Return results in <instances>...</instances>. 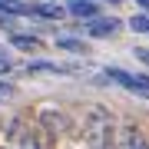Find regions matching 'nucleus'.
I'll return each instance as SVG.
<instances>
[{
  "label": "nucleus",
  "mask_w": 149,
  "mask_h": 149,
  "mask_svg": "<svg viewBox=\"0 0 149 149\" xmlns=\"http://www.w3.org/2000/svg\"><path fill=\"white\" fill-rule=\"evenodd\" d=\"M106 80L119 83L123 90H129V93H139V86H136V73H126V70H119V66H109V70H106Z\"/></svg>",
  "instance_id": "20e7f679"
},
{
  "label": "nucleus",
  "mask_w": 149,
  "mask_h": 149,
  "mask_svg": "<svg viewBox=\"0 0 149 149\" xmlns=\"http://www.w3.org/2000/svg\"><path fill=\"white\" fill-rule=\"evenodd\" d=\"M17 149H40V139L33 133H20L17 136Z\"/></svg>",
  "instance_id": "ddd939ff"
},
{
  "label": "nucleus",
  "mask_w": 149,
  "mask_h": 149,
  "mask_svg": "<svg viewBox=\"0 0 149 149\" xmlns=\"http://www.w3.org/2000/svg\"><path fill=\"white\" fill-rule=\"evenodd\" d=\"M33 17H43V20H60L66 17V7H56V3H33Z\"/></svg>",
  "instance_id": "423d86ee"
},
{
  "label": "nucleus",
  "mask_w": 149,
  "mask_h": 149,
  "mask_svg": "<svg viewBox=\"0 0 149 149\" xmlns=\"http://www.w3.org/2000/svg\"><path fill=\"white\" fill-rule=\"evenodd\" d=\"M10 93H13V86H10V83H0V96H10Z\"/></svg>",
  "instance_id": "dca6fc26"
},
{
  "label": "nucleus",
  "mask_w": 149,
  "mask_h": 149,
  "mask_svg": "<svg viewBox=\"0 0 149 149\" xmlns=\"http://www.w3.org/2000/svg\"><path fill=\"white\" fill-rule=\"evenodd\" d=\"M56 47L60 50H70V53H86V43L76 40V37H56Z\"/></svg>",
  "instance_id": "9d476101"
},
{
  "label": "nucleus",
  "mask_w": 149,
  "mask_h": 149,
  "mask_svg": "<svg viewBox=\"0 0 149 149\" xmlns=\"http://www.w3.org/2000/svg\"><path fill=\"white\" fill-rule=\"evenodd\" d=\"M0 13H10V17H30L33 3H23V0H0Z\"/></svg>",
  "instance_id": "39448f33"
},
{
  "label": "nucleus",
  "mask_w": 149,
  "mask_h": 149,
  "mask_svg": "<svg viewBox=\"0 0 149 149\" xmlns=\"http://www.w3.org/2000/svg\"><path fill=\"white\" fill-rule=\"evenodd\" d=\"M40 119H43V126H47L50 133H60V129L66 126V119L60 116V113H53V109H43V113H40Z\"/></svg>",
  "instance_id": "6e6552de"
},
{
  "label": "nucleus",
  "mask_w": 149,
  "mask_h": 149,
  "mask_svg": "<svg viewBox=\"0 0 149 149\" xmlns=\"http://www.w3.org/2000/svg\"><path fill=\"white\" fill-rule=\"evenodd\" d=\"M27 73H70V66H60V63H30Z\"/></svg>",
  "instance_id": "9b49d317"
},
{
  "label": "nucleus",
  "mask_w": 149,
  "mask_h": 149,
  "mask_svg": "<svg viewBox=\"0 0 149 149\" xmlns=\"http://www.w3.org/2000/svg\"><path fill=\"white\" fill-rule=\"evenodd\" d=\"M123 27V23L116 20V17H90V20H86V33H90V37H96V40H106V37H113V33H116Z\"/></svg>",
  "instance_id": "f03ea898"
},
{
  "label": "nucleus",
  "mask_w": 149,
  "mask_h": 149,
  "mask_svg": "<svg viewBox=\"0 0 149 149\" xmlns=\"http://www.w3.org/2000/svg\"><path fill=\"white\" fill-rule=\"evenodd\" d=\"M10 70H13V60L7 56L3 50H0V73H10Z\"/></svg>",
  "instance_id": "4468645a"
},
{
  "label": "nucleus",
  "mask_w": 149,
  "mask_h": 149,
  "mask_svg": "<svg viewBox=\"0 0 149 149\" xmlns=\"http://www.w3.org/2000/svg\"><path fill=\"white\" fill-rule=\"evenodd\" d=\"M66 13H70V17H76V20H90V17L100 13V7H96V0H70Z\"/></svg>",
  "instance_id": "7ed1b4c3"
},
{
  "label": "nucleus",
  "mask_w": 149,
  "mask_h": 149,
  "mask_svg": "<svg viewBox=\"0 0 149 149\" xmlns=\"http://www.w3.org/2000/svg\"><path fill=\"white\" fill-rule=\"evenodd\" d=\"M123 149H149V136L139 133V129H129L126 133V143H123Z\"/></svg>",
  "instance_id": "0eeeda50"
},
{
  "label": "nucleus",
  "mask_w": 149,
  "mask_h": 149,
  "mask_svg": "<svg viewBox=\"0 0 149 149\" xmlns=\"http://www.w3.org/2000/svg\"><path fill=\"white\" fill-rule=\"evenodd\" d=\"M136 7H143V10L149 13V0H136Z\"/></svg>",
  "instance_id": "f3484780"
},
{
  "label": "nucleus",
  "mask_w": 149,
  "mask_h": 149,
  "mask_svg": "<svg viewBox=\"0 0 149 149\" xmlns=\"http://www.w3.org/2000/svg\"><path fill=\"white\" fill-rule=\"evenodd\" d=\"M106 3H113V7H116V3H123V0H106Z\"/></svg>",
  "instance_id": "a211bd4d"
},
{
  "label": "nucleus",
  "mask_w": 149,
  "mask_h": 149,
  "mask_svg": "<svg viewBox=\"0 0 149 149\" xmlns=\"http://www.w3.org/2000/svg\"><path fill=\"white\" fill-rule=\"evenodd\" d=\"M86 143L90 149H113V116L103 106H93L86 116Z\"/></svg>",
  "instance_id": "f257e3e1"
},
{
  "label": "nucleus",
  "mask_w": 149,
  "mask_h": 149,
  "mask_svg": "<svg viewBox=\"0 0 149 149\" xmlns=\"http://www.w3.org/2000/svg\"><path fill=\"white\" fill-rule=\"evenodd\" d=\"M136 56H139V60H143V63L149 66V50H146V47H139V50H136Z\"/></svg>",
  "instance_id": "2eb2a0df"
},
{
  "label": "nucleus",
  "mask_w": 149,
  "mask_h": 149,
  "mask_svg": "<svg viewBox=\"0 0 149 149\" xmlns=\"http://www.w3.org/2000/svg\"><path fill=\"white\" fill-rule=\"evenodd\" d=\"M129 30H136V33H149V13H136L133 20H129Z\"/></svg>",
  "instance_id": "f8f14e48"
},
{
  "label": "nucleus",
  "mask_w": 149,
  "mask_h": 149,
  "mask_svg": "<svg viewBox=\"0 0 149 149\" xmlns=\"http://www.w3.org/2000/svg\"><path fill=\"white\" fill-rule=\"evenodd\" d=\"M10 43L17 50H27V53H30V50H40V40L37 37H27V33H10Z\"/></svg>",
  "instance_id": "1a4fd4ad"
}]
</instances>
